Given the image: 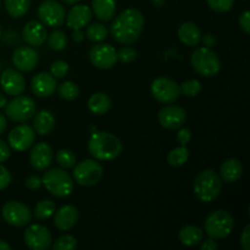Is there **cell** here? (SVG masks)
Listing matches in <instances>:
<instances>
[{"label":"cell","instance_id":"cell-1","mask_svg":"<svg viewBox=\"0 0 250 250\" xmlns=\"http://www.w3.org/2000/svg\"><path fill=\"white\" fill-rule=\"evenodd\" d=\"M143 28V14L137 9H126L114 19L110 33L117 43L129 45L138 41Z\"/></svg>","mask_w":250,"mask_h":250},{"label":"cell","instance_id":"cell-2","mask_svg":"<svg viewBox=\"0 0 250 250\" xmlns=\"http://www.w3.org/2000/svg\"><path fill=\"white\" fill-rule=\"evenodd\" d=\"M88 153L98 161H111L122 153V143L110 132H94L88 142Z\"/></svg>","mask_w":250,"mask_h":250},{"label":"cell","instance_id":"cell-3","mask_svg":"<svg viewBox=\"0 0 250 250\" xmlns=\"http://www.w3.org/2000/svg\"><path fill=\"white\" fill-rule=\"evenodd\" d=\"M194 194L200 202L211 203L216 199L222 190V178L211 168L202 171L193 182Z\"/></svg>","mask_w":250,"mask_h":250},{"label":"cell","instance_id":"cell-4","mask_svg":"<svg viewBox=\"0 0 250 250\" xmlns=\"http://www.w3.org/2000/svg\"><path fill=\"white\" fill-rule=\"evenodd\" d=\"M45 189L51 195L58 198H66L72 194L75 182L73 178L65 171V168H51L44 173L42 178Z\"/></svg>","mask_w":250,"mask_h":250},{"label":"cell","instance_id":"cell-5","mask_svg":"<svg viewBox=\"0 0 250 250\" xmlns=\"http://www.w3.org/2000/svg\"><path fill=\"white\" fill-rule=\"evenodd\" d=\"M193 70L203 77H214L221 71V59L209 48H198L190 56Z\"/></svg>","mask_w":250,"mask_h":250},{"label":"cell","instance_id":"cell-6","mask_svg":"<svg viewBox=\"0 0 250 250\" xmlns=\"http://www.w3.org/2000/svg\"><path fill=\"white\" fill-rule=\"evenodd\" d=\"M234 229V219L226 210H215L208 215L204 222V229L214 239H224L231 234Z\"/></svg>","mask_w":250,"mask_h":250},{"label":"cell","instance_id":"cell-7","mask_svg":"<svg viewBox=\"0 0 250 250\" xmlns=\"http://www.w3.org/2000/svg\"><path fill=\"white\" fill-rule=\"evenodd\" d=\"M73 178L83 187H92L99 183L104 176V167L95 159H87L73 166Z\"/></svg>","mask_w":250,"mask_h":250},{"label":"cell","instance_id":"cell-8","mask_svg":"<svg viewBox=\"0 0 250 250\" xmlns=\"http://www.w3.org/2000/svg\"><path fill=\"white\" fill-rule=\"evenodd\" d=\"M5 114L11 121L23 124L36 114V103L26 95H17L5 105Z\"/></svg>","mask_w":250,"mask_h":250},{"label":"cell","instance_id":"cell-9","mask_svg":"<svg viewBox=\"0 0 250 250\" xmlns=\"http://www.w3.org/2000/svg\"><path fill=\"white\" fill-rule=\"evenodd\" d=\"M150 93L159 103L172 104L181 95L180 84L168 77H158L151 82Z\"/></svg>","mask_w":250,"mask_h":250},{"label":"cell","instance_id":"cell-10","mask_svg":"<svg viewBox=\"0 0 250 250\" xmlns=\"http://www.w3.org/2000/svg\"><path fill=\"white\" fill-rule=\"evenodd\" d=\"M2 219L6 224L14 227H24L32 220V211L26 204L21 202H7L1 209Z\"/></svg>","mask_w":250,"mask_h":250},{"label":"cell","instance_id":"cell-11","mask_svg":"<svg viewBox=\"0 0 250 250\" xmlns=\"http://www.w3.org/2000/svg\"><path fill=\"white\" fill-rule=\"evenodd\" d=\"M38 17L44 26L60 27L66 19L65 7L55 0H45L38 6Z\"/></svg>","mask_w":250,"mask_h":250},{"label":"cell","instance_id":"cell-12","mask_svg":"<svg viewBox=\"0 0 250 250\" xmlns=\"http://www.w3.org/2000/svg\"><path fill=\"white\" fill-rule=\"evenodd\" d=\"M89 60L94 67L100 70H109L117 62V51L110 44L98 43L89 50Z\"/></svg>","mask_w":250,"mask_h":250},{"label":"cell","instance_id":"cell-13","mask_svg":"<svg viewBox=\"0 0 250 250\" xmlns=\"http://www.w3.org/2000/svg\"><path fill=\"white\" fill-rule=\"evenodd\" d=\"M26 246L32 250H46L51 247V233L43 225H32L23 233Z\"/></svg>","mask_w":250,"mask_h":250},{"label":"cell","instance_id":"cell-14","mask_svg":"<svg viewBox=\"0 0 250 250\" xmlns=\"http://www.w3.org/2000/svg\"><path fill=\"white\" fill-rule=\"evenodd\" d=\"M36 141V132L28 125H19L14 127L7 137V143L11 149L16 151H26L31 148Z\"/></svg>","mask_w":250,"mask_h":250},{"label":"cell","instance_id":"cell-15","mask_svg":"<svg viewBox=\"0 0 250 250\" xmlns=\"http://www.w3.org/2000/svg\"><path fill=\"white\" fill-rule=\"evenodd\" d=\"M0 84H1L2 90L11 97L21 95L26 89V80L23 75H21L19 70H14V68H6L2 71L0 76Z\"/></svg>","mask_w":250,"mask_h":250},{"label":"cell","instance_id":"cell-16","mask_svg":"<svg viewBox=\"0 0 250 250\" xmlns=\"http://www.w3.org/2000/svg\"><path fill=\"white\" fill-rule=\"evenodd\" d=\"M159 124L166 129H178L187 120V114L183 107L177 105H167L158 114Z\"/></svg>","mask_w":250,"mask_h":250},{"label":"cell","instance_id":"cell-17","mask_svg":"<svg viewBox=\"0 0 250 250\" xmlns=\"http://www.w3.org/2000/svg\"><path fill=\"white\" fill-rule=\"evenodd\" d=\"M38 53L34 50L33 46H19L12 53V63L16 70L22 72H29L34 70L38 65Z\"/></svg>","mask_w":250,"mask_h":250},{"label":"cell","instance_id":"cell-18","mask_svg":"<svg viewBox=\"0 0 250 250\" xmlns=\"http://www.w3.org/2000/svg\"><path fill=\"white\" fill-rule=\"evenodd\" d=\"M53 159V149L44 142L33 146L31 153H29V163H31L32 167L37 171H45L46 168L50 167Z\"/></svg>","mask_w":250,"mask_h":250},{"label":"cell","instance_id":"cell-19","mask_svg":"<svg viewBox=\"0 0 250 250\" xmlns=\"http://www.w3.org/2000/svg\"><path fill=\"white\" fill-rule=\"evenodd\" d=\"M56 78L51 73L39 72L32 78L31 89L36 97L49 98L56 90Z\"/></svg>","mask_w":250,"mask_h":250},{"label":"cell","instance_id":"cell-20","mask_svg":"<svg viewBox=\"0 0 250 250\" xmlns=\"http://www.w3.org/2000/svg\"><path fill=\"white\" fill-rule=\"evenodd\" d=\"M93 17L92 7L84 4H75L66 16V24L71 29H82L90 23Z\"/></svg>","mask_w":250,"mask_h":250},{"label":"cell","instance_id":"cell-21","mask_svg":"<svg viewBox=\"0 0 250 250\" xmlns=\"http://www.w3.org/2000/svg\"><path fill=\"white\" fill-rule=\"evenodd\" d=\"M22 38L29 46H41L48 38V31L42 22L29 21L22 29Z\"/></svg>","mask_w":250,"mask_h":250},{"label":"cell","instance_id":"cell-22","mask_svg":"<svg viewBox=\"0 0 250 250\" xmlns=\"http://www.w3.org/2000/svg\"><path fill=\"white\" fill-rule=\"evenodd\" d=\"M54 226L59 231H70L75 227L78 221V210L73 205L61 207L56 212H54Z\"/></svg>","mask_w":250,"mask_h":250},{"label":"cell","instance_id":"cell-23","mask_svg":"<svg viewBox=\"0 0 250 250\" xmlns=\"http://www.w3.org/2000/svg\"><path fill=\"white\" fill-rule=\"evenodd\" d=\"M178 39L187 46H197L202 41V31L193 22H185L178 28Z\"/></svg>","mask_w":250,"mask_h":250},{"label":"cell","instance_id":"cell-24","mask_svg":"<svg viewBox=\"0 0 250 250\" xmlns=\"http://www.w3.org/2000/svg\"><path fill=\"white\" fill-rule=\"evenodd\" d=\"M243 175V165L238 159H227L220 166V177L225 182L233 183Z\"/></svg>","mask_w":250,"mask_h":250},{"label":"cell","instance_id":"cell-25","mask_svg":"<svg viewBox=\"0 0 250 250\" xmlns=\"http://www.w3.org/2000/svg\"><path fill=\"white\" fill-rule=\"evenodd\" d=\"M92 11L99 21H111L116 14V0H92Z\"/></svg>","mask_w":250,"mask_h":250},{"label":"cell","instance_id":"cell-26","mask_svg":"<svg viewBox=\"0 0 250 250\" xmlns=\"http://www.w3.org/2000/svg\"><path fill=\"white\" fill-rule=\"evenodd\" d=\"M55 128V116L49 110H42L36 115L33 129L39 136H48Z\"/></svg>","mask_w":250,"mask_h":250},{"label":"cell","instance_id":"cell-27","mask_svg":"<svg viewBox=\"0 0 250 250\" xmlns=\"http://www.w3.org/2000/svg\"><path fill=\"white\" fill-rule=\"evenodd\" d=\"M203 237H204V232L202 231V229L193 225L185 226L178 233V239L186 247L198 246L203 241Z\"/></svg>","mask_w":250,"mask_h":250},{"label":"cell","instance_id":"cell-28","mask_svg":"<svg viewBox=\"0 0 250 250\" xmlns=\"http://www.w3.org/2000/svg\"><path fill=\"white\" fill-rule=\"evenodd\" d=\"M111 107V99L106 93H94L88 100V109L94 115H104Z\"/></svg>","mask_w":250,"mask_h":250},{"label":"cell","instance_id":"cell-29","mask_svg":"<svg viewBox=\"0 0 250 250\" xmlns=\"http://www.w3.org/2000/svg\"><path fill=\"white\" fill-rule=\"evenodd\" d=\"M32 0H4L7 14L14 19H21L28 12Z\"/></svg>","mask_w":250,"mask_h":250},{"label":"cell","instance_id":"cell-30","mask_svg":"<svg viewBox=\"0 0 250 250\" xmlns=\"http://www.w3.org/2000/svg\"><path fill=\"white\" fill-rule=\"evenodd\" d=\"M188 158H189V150L187 146H180L168 153L167 163L172 167H181L187 163Z\"/></svg>","mask_w":250,"mask_h":250},{"label":"cell","instance_id":"cell-31","mask_svg":"<svg viewBox=\"0 0 250 250\" xmlns=\"http://www.w3.org/2000/svg\"><path fill=\"white\" fill-rule=\"evenodd\" d=\"M107 31L106 27L103 23L99 22H94V23H90L87 27V31H85V36L93 43H100V42H104L107 38Z\"/></svg>","mask_w":250,"mask_h":250},{"label":"cell","instance_id":"cell-32","mask_svg":"<svg viewBox=\"0 0 250 250\" xmlns=\"http://www.w3.org/2000/svg\"><path fill=\"white\" fill-rule=\"evenodd\" d=\"M56 205L53 200L44 199L36 205L34 209V216L38 220H48L55 212Z\"/></svg>","mask_w":250,"mask_h":250},{"label":"cell","instance_id":"cell-33","mask_svg":"<svg viewBox=\"0 0 250 250\" xmlns=\"http://www.w3.org/2000/svg\"><path fill=\"white\" fill-rule=\"evenodd\" d=\"M48 41V45L51 50L54 51H61L67 46V37L62 31H53L46 38Z\"/></svg>","mask_w":250,"mask_h":250},{"label":"cell","instance_id":"cell-34","mask_svg":"<svg viewBox=\"0 0 250 250\" xmlns=\"http://www.w3.org/2000/svg\"><path fill=\"white\" fill-rule=\"evenodd\" d=\"M59 95L65 100H75L77 99L80 95V88L75 82L71 81H66V82L61 83L58 88Z\"/></svg>","mask_w":250,"mask_h":250},{"label":"cell","instance_id":"cell-35","mask_svg":"<svg viewBox=\"0 0 250 250\" xmlns=\"http://www.w3.org/2000/svg\"><path fill=\"white\" fill-rule=\"evenodd\" d=\"M203 87L202 83H200L199 80H195V78H192V80H187L180 85L181 94H183L185 97H197L200 92H202Z\"/></svg>","mask_w":250,"mask_h":250},{"label":"cell","instance_id":"cell-36","mask_svg":"<svg viewBox=\"0 0 250 250\" xmlns=\"http://www.w3.org/2000/svg\"><path fill=\"white\" fill-rule=\"evenodd\" d=\"M56 163L62 168H72L76 165V156L68 149H61L56 153Z\"/></svg>","mask_w":250,"mask_h":250},{"label":"cell","instance_id":"cell-37","mask_svg":"<svg viewBox=\"0 0 250 250\" xmlns=\"http://www.w3.org/2000/svg\"><path fill=\"white\" fill-rule=\"evenodd\" d=\"M77 248V239L71 234H63L59 237L53 244L54 250H72Z\"/></svg>","mask_w":250,"mask_h":250},{"label":"cell","instance_id":"cell-38","mask_svg":"<svg viewBox=\"0 0 250 250\" xmlns=\"http://www.w3.org/2000/svg\"><path fill=\"white\" fill-rule=\"evenodd\" d=\"M208 6L215 12L224 14V12L229 11L233 7L234 0H207Z\"/></svg>","mask_w":250,"mask_h":250},{"label":"cell","instance_id":"cell-39","mask_svg":"<svg viewBox=\"0 0 250 250\" xmlns=\"http://www.w3.org/2000/svg\"><path fill=\"white\" fill-rule=\"evenodd\" d=\"M137 50L132 46H124L117 51V61H121L122 63H129L136 60Z\"/></svg>","mask_w":250,"mask_h":250},{"label":"cell","instance_id":"cell-40","mask_svg":"<svg viewBox=\"0 0 250 250\" xmlns=\"http://www.w3.org/2000/svg\"><path fill=\"white\" fill-rule=\"evenodd\" d=\"M50 73L55 78H63L68 73V63L63 60H56L51 63Z\"/></svg>","mask_w":250,"mask_h":250},{"label":"cell","instance_id":"cell-41","mask_svg":"<svg viewBox=\"0 0 250 250\" xmlns=\"http://www.w3.org/2000/svg\"><path fill=\"white\" fill-rule=\"evenodd\" d=\"M10 183H11V173L4 165L0 164V190L9 187Z\"/></svg>","mask_w":250,"mask_h":250},{"label":"cell","instance_id":"cell-42","mask_svg":"<svg viewBox=\"0 0 250 250\" xmlns=\"http://www.w3.org/2000/svg\"><path fill=\"white\" fill-rule=\"evenodd\" d=\"M24 186L31 190H37L43 186L42 178L38 175H31L24 180Z\"/></svg>","mask_w":250,"mask_h":250},{"label":"cell","instance_id":"cell-43","mask_svg":"<svg viewBox=\"0 0 250 250\" xmlns=\"http://www.w3.org/2000/svg\"><path fill=\"white\" fill-rule=\"evenodd\" d=\"M192 139V132L189 128H186V127H180L178 128L177 133V141L181 146H187L188 143Z\"/></svg>","mask_w":250,"mask_h":250},{"label":"cell","instance_id":"cell-44","mask_svg":"<svg viewBox=\"0 0 250 250\" xmlns=\"http://www.w3.org/2000/svg\"><path fill=\"white\" fill-rule=\"evenodd\" d=\"M238 22L242 31H243L246 34H249L250 33V12L248 10L242 12L241 16H239L238 19Z\"/></svg>","mask_w":250,"mask_h":250},{"label":"cell","instance_id":"cell-45","mask_svg":"<svg viewBox=\"0 0 250 250\" xmlns=\"http://www.w3.org/2000/svg\"><path fill=\"white\" fill-rule=\"evenodd\" d=\"M241 247L244 250H250V225L244 227L241 234Z\"/></svg>","mask_w":250,"mask_h":250},{"label":"cell","instance_id":"cell-46","mask_svg":"<svg viewBox=\"0 0 250 250\" xmlns=\"http://www.w3.org/2000/svg\"><path fill=\"white\" fill-rule=\"evenodd\" d=\"M10 158V146L6 142L0 139V164L6 161Z\"/></svg>","mask_w":250,"mask_h":250},{"label":"cell","instance_id":"cell-47","mask_svg":"<svg viewBox=\"0 0 250 250\" xmlns=\"http://www.w3.org/2000/svg\"><path fill=\"white\" fill-rule=\"evenodd\" d=\"M200 42H203V44H204L205 48H209V49L214 48V46L217 44L216 37H215L214 34H211V33L205 34V36L203 37L202 41H200Z\"/></svg>","mask_w":250,"mask_h":250},{"label":"cell","instance_id":"cell-48","mask_svg":"<svg viewBox=\"0 0 250 250\" xmlns=\"http://www.w3.org/2000/svg\"><path fill=\"white\" fill-rule=\"evenodd\" d=\"M200 248L203 250H216L219 248V244L216 243L214 238L210 237L209 239H205V241L200 242Z\"/></svg>","mask_w":250,"mask_h":250},{"label":"cell","instance_id":"cell-49","mask_svg":"<svg viewBox=\"0 0 250 250\" xmlns=\"http://www.w3.org/2000/svg\"><path fill=\"white\" fill-rule=\"evenodd\" d=\"M72 39L76 43H82L83 39H84V33L82 32V29H73Z\"/></svg>","mask_w":250,"mask_h":250},{"label":"cell","instance_id":"cell-50","mask_svg":"<svg viewBox=\"0 0 250 250\" xmlns=\"http://www.w3.org/2000/svg\"><path fill=\"white\" fill-rule=\"evenodd\" d=\"M6 128H7L6 117H5V115L0 114V136L6 131Z\"/></svg>","mask_w":250,"mask_h":250},{"label":"cell","instance_id":"cell-51","mask_svg":"<svg viewBox=\"0 0 250 250\" xmlns=\"http://www.w3.org/2000/svg\"><path fill=\"white\" fill-rule=\"evenodd\" d=\"M11 249V246L9 243H6L5 241L0 239V250H10Z\"/></svg>","mask_w":250,"mask_h":250},{"label":"cell","instance_id":"cell-52","mask_svg":"<svg viewBox=\"0 0 250 250\" xmlns=\"http://www.w3.org/2000/svg\"><path fill=\"white\" fill-rule=\"evenodd\" d=\"M7 104V99L6 97H5L2 93H0V109H2V107H5V105Z\"/></svg>","mask_w":250,"mask_h":250},{"label":"cell","instance_id":"cell-53","mask_svg":"<svg viewBox=\"0 0 250 250\" xmlns=\"http://www.w3.org/2000/svg\"><path fill=\"white\" fill-rule=\"evenodd\" d=\"M63 2H65V4H68V5H75V4H77L78 1H81V0H62Z\"/></svg>","mask_w":250,"mask_h":250},{"label":"cell","instance_id":"cell-54","mask_svg":"<svg viewBox=\"0 0 250 250\" xmlns=\"http://www.w3.org/2000/svg\"><path fill=\"white\" fill-rule=\"evenodd\" d=\"M153 2H154V5H155V6H158V7L163 6V5H164V0H153Z\"/></svg>","mask_w":250,"mask_h":250},{"label":"cell","instance_id":"cell-55","mask_svg":"<svg viewBox=\"0 0 250 250\" xmlns=\"http://www.w3.org/2000/svg\"><path fill=\"white\" fill-rule=\"evenodd\" d=\"M0 38H1V26H0Z\"/></svg>","mask_w":250,"mask_h":250},{"label":"cell","instance_id":"cell-56","mask_svg":"<svg viewBox=\"0 0 250 250\" xmlns=\"http://www.w3.org/2000/svg\"><path fill=\"white\" fill-rule=\"evenodd\" d=\"M0 70H1V63H0Z\"/></svg>","mask_w":250,"mask_h":250},{"label":"cell","instance_id":"cell-57","mask_svg":"<svg viewBox=\"0 0 250 250\" xmlns=\"http://www.w3.org/2000/svg\"><path fill=\"white\" fill-rule=\"evenodd\" d=\"M0 6H1V1H0Z\"/></svg>","mask_w":250,"mask_h":250}]
</instances>
